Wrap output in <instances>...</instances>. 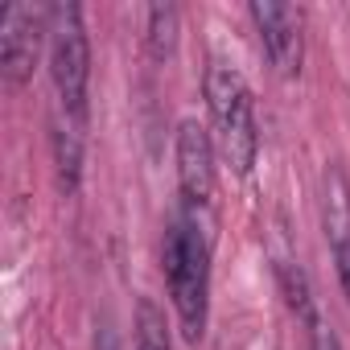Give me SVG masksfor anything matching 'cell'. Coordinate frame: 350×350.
I'll use <instances>...</instances> for the list:
<instances>
[{
    "mask_svg": "<svg viewBox=\"0 0 350 350\" xmlns=\"http://www.w3.org/2000/svg\"><path fill=\"white\" fill-rule=\"evenodd\" d=\"M161 272H165V288H169V301H173V313H178L186 342L198 346L211 321V231L198 219H190L186 211L165 231Z\"/></svg>",
    "mask_w": 350,
    "mask_h": 350,
    "instance_id": "6da1fadb",
    "label": "cell"
},
{
    "mask_svg": "<svg viewBox=\"0 0 350 350\" xmlns=\"http://www.w3.org/2000/svg\"><path fill=\"white\" fill-rule=\"evenodd\" d=\"M202 91H206L219 157L227 161V169L235 178H247L256 169V161H260V124H256V99H252L247 79L231 62L211 58Z\"/></svg>",
    "mask_w": 350,
    "mask_h": 350,
    "instance_id": "7a4b0ae2",
    "label": "cell"
},
{
    "mask_svg": "<svg viewBox=\"0 0 350 350\" xmlns=\"http://www.w3.org/2000/svg\"><path fill=\"white\" fill-rule=\"evenodd\" d=\"M50 83L58 95V111L87 128L91 111V38L79 5L50 9Z\"/></svg>",
    "mask_w": 350,
    "mask_h": 350,
    "instance_id": "3957f363",
    "label": "cell"
},
{
    "mask_svg": "<svg viewBox=\"0 0 350 350\" xmlns=\"http://www.w3.org/2000/svg\"><path fill=\"white\" fill-rule=\"evenodd\" d=\"M173 161H178V190H182L186 215L206 227L215 219V202H219L215 132L206 124H198V120H182L178 136H173Z\"/></svg>",
    "mask_w": 350,
    "mask_h": 350,
    "instance_id": "277c9868",
    "label": "cell"
},
{
    "mask_svg": "<svg viewBox=\"0 0 350 350\" xmlns=\"http://www.w3.org/2000/svg\"><path fill=\"white\" fill-rule=\"evenodd\" d=\"M247 17L256 25L260 50L268 66L280 79H297L305 66V13L297 5H272V0H252Z\"/></svg>",
    "mask_w": 350,
    "mask_h": 350,
    "instance_id": "5b68a950",
    "label": "cell"
},
{
    "mask_svg": "<svg viewBox=\"0 0 350 350\" xmlns=\"http://www.w3.org/2000/svg\"><path fill=\"white\" fill-rule=\"evenodd\" d=\"M42 33H50V9L5 5V13H0V75H5L9 91H21L33 79Z\"/></svg>",
    "mask_w": 350,
    "mask_h": 350,
    "instance_id": "8992f818",
    "label": "cell"
},
{
    "mask_svg": "<svg viewBox=\"0 0 350 350\" xmlns=\"http://www.w3.org/2000/svg\"><path fill=\"white\" fill-rule=\"evenodd\" d=\"M321 227L338 268V284L350 301V178L342 165H329L321 178Z\"/></svg>",
    "mask_w": 350,
    "mask_h": 350,
    "instance_id": "52a82bcc",
    "label": "cell"
},
{
    "mask_svg": "<svg viewBox=\"0 0 350 350\" xmlns=\"http://www.w3.org/2000/svg\"><path fill=\"white\" fill-rule=\"evenodd\" d=\"M83 124H75L70 116H54L50 120V152H54V173H58V190L66 198L79 194L83 182Z\"/></svg>",
    "mask_w": 350,
    "mask_h": 350,
    "instance_id": "ba28073f",
    "label": "cell"
},
{
    "mask_svg": "<svg viewBox=\"0 0 350 350\" xmlns=\"http://www.w3.org/2000/svg\"><path fill=\"white\" fill-rule=\"evenodd\" d=\"M178 29H182V13L173 5H152L144 17V50L152 62H169L178 50Z\"/></svg>",
    "mask_w": 350,
    "mask_h": 350,
    "instance_id": "9c48e42d",
    "label": "cell"
},
{
    "mask_svg": "<svg viewBox=\"0 0 350 350\" xmlns=\"http://www.w3.org/2000/svg\"><path fill=\"white\" fill-rule=\"evenodd\" d=\"M132 334H136V346L132 350H173L169 342V325H165V313L152 297H140L136 301V321H132Z\"/></svg>",
    "mask_w": 350,
    "mask_h": 350,
    "instance_id": "30bf717a",
    "label": "cell"
},
{
    "mask_svg": "<svg viewBox=\"0 0 350 350\" xmlns=\"http://www.w3.org/2000/svg\"><path fill=\"white\" fill-rule=\"evenodd\" d=\"M305 338H309V350H342V338L334 334V325L321 317V309H313L305 317Z\"/></svg>",
    "mask_w": 350,
    "mask_h": 350,
    "instance_id": "8fae6325",
    "label": "cell"
},
{
    "mask_svg": "<svg viewBox=\"0 0 350 350\" xmlns=\"http://www.w3.org/2000/svg\"><path fill=\"white\" fill-rule=\"evenodd\" d=\"M95 350H120V338L111 329V317H99V325H95Z\"/></svg>",
    "mask_w": 350,
    "mask_h": 350,
    "instance_id": "7c38bea8",
    "label": "cell"
}]
</instances>
